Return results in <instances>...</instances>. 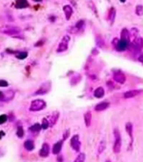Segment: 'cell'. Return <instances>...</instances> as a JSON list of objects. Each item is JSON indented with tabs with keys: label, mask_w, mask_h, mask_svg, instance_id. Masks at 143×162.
<instances>
[{
	"label": "cell",
	"mask_w": 143,
	"mask_h": 162,
	"mask_svg": "<svg viewBox=\"0 0 143 162\" xmlns=\"http://www.w3.org/2000/svg\"><path fill=\"white\" fill-rule=\"evenodd\" d=\"M0 32L2 33V34H4V35L15 36H17V35H20L21 30L18 26L6 24V25L0 26Z\"/></svg>",
	"instance_id": "1"
},
{
	"label": "cell",
	"mask_w": 143,
	"mask_h": 162,
	"mask_svg": "<svg viewBox=\"0 0 143 162\" xmlns=\"http://www.w3.org/2000/svg\"><path fill=\"white\" fill-rule=\"evenodd\" d=\"M114 136H115V144L113 147V150L115 154H118L120 152L121 149V145H122V140H121V136L120 133L118 128L114 129Z\"/></svg>",
	"instance_id": "2"
},
{
	"label": "cell",
	"mask_w": 143,
	"mask_h": 162,
	"mask_svg": "<svg viewBox=\"0 0 143 162\" xmlns=\"http://www.w3.org/2000/svg\"><path fill=\"white\" fill-rule=\"evenodd\" d=\"M47 106V103L44 100L41 99H37L35 101H32L31 106H30V111L31 112H39Z\"/></svg>",
	"instance_id": "3"
},
{
	"label": "cell",
	"mask_w": 143,
	"mask_h": 162,
	"mask_svg": "<svg viewBox=\"0 0 143 162\" xmlns=\"http://www.w3.org/2000/svg\"><path fill=\"white\" fill-rule=\"evenodd\" d=\"M70 39L71 38H70V36L68 35L64 36L63 38L62 39L61 42L58 45V47L56 49V52H63L65 51H67V48H68V44H69Z\"/></svg>",
	"instance_id": "4"
},
{
	"label": "cell",
	"mask_w": 143,
	"mask_h": 162,
	"mask_svg": "<svg viewBox=\"0 0 143 162\" xmlns=\"http://www.w3.org/2000/svg\"><path fill=\"white\" fill-rule=\"evenodd\" d=\"M51 89V82H46L43 83L40 87L38 88V89L34 93L35 96H38V95H45L48 93L50 91Z\"/></svg>",
	"instance_id": "5"
},
{
	"label": "cell",
	"mask_w": 143,
	"mask_h": 162,
	"mask_svg": "<svg viewBox=\"0 0 143 162\" xmlns=\"http://www.w3.org/2000/svg\"><path fill=\"white\" fill-rule=\"evenodd\" d=\"M71 146L72 148L75 150V151H77V152H78L80 150V148H81V142H80L79 140V136L77 134V135H74L72 138H71Z\"/></svg>",
	"instance_id": "6"
},
{
	"label": "cell",
	"mask_w": 143,
	"mask_h": 162,
	"mask_svg": "<svg viewBox=\"0 0 143 162\" xmlns=\"http://www.w3.org/2000/svg\"><path fill=\"white\" fill-rule=\"evenodd\" d=\"M114 80L116 81L117 83H119V84H124L126 82V80L125 74L122 72H120V71L115 72V73H114Z\"/></svg>",
	"instance_id": "7"
},
{
	"label": "cell",
	"mask_w": 143,
	"mask_h": 162,
	"mask_svg": "<svg viewBox=\"0 0 143 162\" xmlns=\"http://www.w3.org/2000/svg\"><path fill=\"white\" fill-rule=\"evenodd\" d=\"M128 46H129V41H128V40L120 39V40L117 42L116 50H117V51H119V52L126 51V50L128 48Z\"/></svg>",
	"instance_id": "8"
},
{
	"label": "cell",
	"mask_w": 143,
	"mask_h": 162,
	"mask_svg": "<svg viewBox=\"0 0 143 162\" xmlns=\"http://www.w3.org/2000/svg\"><path fill=\"white\" fill-rule=\"evenodd\" d=\"M14 97H15V92L13 90H8V91L3 92V96H2L1 101L7 102V101L13 100Z\"/></svg>",
	"instance_id": "9"
},
{
	"label": "cell",
	"mask_w": 143,
	"mask_h": 162,
	"mask_svg": "<svg viewBox=\"0 0 143 162\" xmlns=\"http://www.w3.org/2000/svg\"><path fill=\"white\" fill-rule=\"evenodd\" d=\"M109 106H110V103L109 102L103 101V102H100L98 105H96L95 107H94V110H95L96 112H102V111L106 110Z\"/></svg>",
	"instance_id": "10"
},
{
	"label": "cell",
	"mask_w": 143,
	"mask_h": 162,
	"mask_svg": "<svg viewBox=\"0 0 143 162\" xmlns=\"http://www.w3.org/2000/svg\"><path fill=\"white\" fill-rule=\"evenodd\" d=\"M50 153V147L47 143L43 144V145L41 147V149L40 150V155L42 157H47L49 155Z\"/></svg>",
	"instance_id": "11"
},
{
	"label": "cell",
	"mask_w": 143,
	"mask_h": 162,
	"mask_svg": "<svg viewBox=\"0 0 143 162\" xmlns=\"http://www.w3.org/2000/svg\"><path fill=\"white\" fill-rule=\"evenodd\" d=\"M142 91L141 90H136V89H133V90H129V91H126L125 94H124V97L126 98H132L135 97L136 96H138Z\"/></svg>",
	"instance_id": "12"
},
{
	"label": "cell",
	"mask_w": 143,
	"mask_h": 162,
	"mask_svg": "<svg viewBox=\"0 0 143 162\" xmlns=\"http://www.w3.org/2000/svg\"><path fill=\"white\" fill-rule=\"evenodd\" d=\"M63 145V141L61 140V141H58L57 143H56L54 145H53V149H52V153L54 154H58L60 153L61 149H62V147Z\"/></svg>",
	"instance_id": "13"
},
{
	"label": "cell",
	"mask_w": 143,
	"mask_h": 162,
	"mask_svg": "<svg viewBox=\"0 0 143 162\" xmlns=\"http://www.w3.org/2000/svg\"><path fill=\"white\" fill-rule=\"evenodd\" d=\"M15 6L18 8H27L29 6V3L27 0H16Z\"/></svg>",
	"instance_id": "14"
},
{
	"label": "cell",
	"mask_w": 143,
	"mask_h": 162,
	"mask_svg": "<svg viewBox=\"0 0 143 162\" xmlns=\"http://www.w3.org/2000/svg\"><path fill=\"white\" fill-rule=\"evenodd\" d=\"M63 11L65 13V15H66V19L68 20L70 18H71L72 15V8L70 5H65L63 7Z\"/></svg>",
	"instance_id": "15"
},
{
	"label": "cell",
	"mask_w": 143,
	"mask_h": 162,
	"mask_svg": "<svg viewBox=\"0 0 143 162\" xmlns=\"http://www.w3.org/2000/svg\"><path fill=\"white\" fill-rule=\"evenodd\" d=\"M94 96L96 98H102L104 96V89L103 87H99L94 90Z\"/></svg>",
	"instance_id": "16"
},
{
	"label": "cell",
	"mask_w": 143,
	"mask_h": 162,
	"mask_svg": "<svg viewBox=\"0 0 143 162\" xmlns=\"http://www.w3.org/2000/svg\"><path fill=\"white\" fill-rule=\"evenodd\" d=\"M24 146L27 150L31 151V150L34 149V148H35V144H34V142H33L32 140H30V139H29V140H26V141L24 142Z\"/></svg>",
	"instance_id": "17"
},
{
	"label": "cell",
	"mask_w": 143,
	"mask_h": 162,
	"mask_svg": "<svg viewBox=\"0 0 143 162\" xmlns=\"http://www.w3.org/2000/svg\"><path fill=\"white\" fill-rule=\"evenodd\" d=\"M91 120H92V114L90 112H87L84 114V122H85V125L86 127H89L91 124Z\"/></svg>",
	"instance_id": "18"
},
{
	"label": "cell",
	"mask_w": 143,
	"mask_h": 162,
	"mask_svg": "<svg viewBox=\"0 0 143 162\" xmlns=\"http://www.w3.org/2000/svg\"><path fill=\"white\" fill-rule=\"evenodd\" d=\"M105 148H106V143H105V141L104 140H101V142L99 143V147H98V154H102L103 151H104Z\"/></svg>",
	"instance_id": "19"
},
{
	"label": "cell",
	"mask_w": 143,
	"mask_h": 162,
	"mask_svg": "<svg viewBox=\"0 0 143 162\" xmlns=\"http://www.w3.org/2000/svg\"><path fill=\"white\" fill-rule=\"evenodd\" d=\"M126 129L127 131L128 134L130 136V138L131 139V142H132V139H133V137H132V124L131 122H127L126 125Z\"/></svg>",
	"instance_id": "20"
},
{
	"label": "cell",
	"mask_w": 143,
	"mask_h": 162,
	"mask_svg": "<svg viewBox=\"0 0 143 162\" xmlns=\"http://www.w3.org/2000/svg\"><path fill=\"white\" fill-rule=\"evenodd\" d=\"M121 39L128 40V41L130 40V34L126 29H123V31L121 32Z\"/></svg>",
	"instance_id": "21"
},
{
	"label": "cell",
	"mask_w": 143,
	"mask_h": 162,
	"mask_svg": "<svg viewBox=\"0 0 143 162\" xmlns=\"http://www.w3.org/2000/svg\"><path fill=\"white\" fill-rule=\"evenodd\" d=\"M41 128H41V125H40V124H39V123H35V124H34L33 126H31V127L30 128V130H31V132L35 133V132H39Z\"/></svg>",
	"instance_id": "22"
},
{
	"label": "cell",
	"mask_w": 143,
	"mask_h": 162,
	"mask_svg": "<svg viewBox=\"0 0 143 162\" xmlns=\"http://www.w3.org/2000/svg\"><path fill=\"white\" fill-rule=\"evenodd\" d=\"M115 8H110V14H109V19H110V20L111 21L112 23L114 22V20H115Z\"/></svg>",
	"instance_id": "23"
},
{
	"label": "cell",
	"mask_w": 143,
	"mask_h": 162,
	"mask_svg": "<svg viewBox=\"0 0 143 162\" xmlns=\"http://www.w3.org/2000/svg\"><path fill=\"white\" fill-rule=\"evenodd\" d=\"M49 127H50V123H49L47 118H43L42 123H41V128L43 129H47Z\"/></svg>",
	"instance_id": "24"
},
{
	"label": "cell",
	"mask_w": 143,
	"mask_h": 162,
	"mask_svg": "<svg viewBox=\"0 0 143 162\" xmlns=\"http://www.w3.org/2000/svg\"><path fill=\"white\" fill-rule=\"evenodd\" d=\"M85 161V154L82 153L78 155V157L75 159L74 162H84Z\"/></svg>",
	"instance_id": "25"
},
{
	"label": "cell",
	"mask_w": 143,
	"mask_h": 162,
	"mask_svg": "<svg viewBox=\"0 0 143 162\" xmlns=\"http://www.w3.org/2000/svg\"><path fill=\"white\" fill-rule=\"evenodd\" d=\"M24 132L23 128H22V127H19L18 129H17V132H16V135H17L19 138H23V137H24Z\"/></svg>",
	"instance_id": "26"
},
{
	"label": "cell",
	"mask_w": 143,
	"mask_h": 162,
	"mask_svg": "<svg viewBox=\"0 0 143 162\" xmlns=\"http://www.w3.org/2000/svg\"><path fill=\"white\" fill-rule=\"evenodd\" d=\"M135 45L136 47H140L142 48L143 47V40L142 38H136L135 40Z\"/></svg>",
	"instance_id": "27"
},
{
	"label": "cell",
	"mask_w": 143,
	"mask_h": 162,
	"mask_svg": "<svg viewBox=\"0 0 143 162\" xmlns=\"http://www.w3.org/2000/svg\"><path fill=\"white\" fill-rule=\"evenodd\" d=\"M28 56V53L26 52H19L18 54H16V57L19 59H24Z\"/></svg>",
	"instance_id": "28"
},
{
	"label": "cell",
	"mask_w": 143,
	"mask_h": 162,
	"mask_svg": "<svg viewBox=\"0 0 143 162\" xmlns=\"http://www.w3.org/2000/svg\"><path fill=\"white\" fill-rule=\"evenodd\" d=\"M75 27L78 29V30H81L83 27H84V21L83 20H79L77 24H76V25H75Z\"/></svg>",
	"instance_id": "29"
},
{
	"label": "cell",
	"mask_w": 143,
	"mask_h": 162,
	"mask_svg": "<svg viewBox=\"0 0 143 162\" xmlns=\"http://www.w3.org/2000/svg\"><path fill=\"white\" fill-rule=\"evenodd\" d=\"M7 119H8L7 115H5V114L1 115L0 116V124H3L5 122H7Z\"/></svg>",
	"instance_id": "30"
},
{
	"label": "cell",
	"mask_w": 143,
	"mask_h": 162,
	"mask_svg": "<svg viewBox=\"0 0 143 162\" xmlns=\"http://www.w3.org/2000/svg\"><path fill=\"white\" fill-rule=\"evenodd\" d=\"M136 14L138 15H142L143 14V7L142 5H138L136 7Z\"/></svg>",
	"instance_id": "31"
},
{
	"label": "cell",
	"mask_w": 143,
	"mask_h": 162,
	"mask_svg": "<svg viewBox=\"0 0 143 162\" xmlns=\"http://www.w3.org/2000/svg\"><path fill=\"white\" fill-rule=\"evenodd\" d=\"M88 6H89V8H91V9H93V10H94V12L96 15H97V10H96L95 5L94 4V3H93L92 1H90V2L88 3Z\"/></svg>",
	"instance_id": "32"
},
{
	"label": "cell",
	"mask_w": 143,
	"mask_h": 162,
	"mask_svg": "<svg viewBox=\"0 0 143 162\" xmlns=\"http://www.w3.org/2000/svg\"><path fill=\"white\" fill-rule=\"evenodd\" d=\"M8 86V83L4 80H0V87H7Z\"/></svg>",
	"instance_id": "33"
},
{
	"label": "cell",
	"mask_w": 143,
	"mask_h": 162,
	"mask_svg": "<svg viewBox=\"0 0 143 162\" xmlns=\"http://www.w3.org/2000/svg\"><path fill=\"white\" fill-rule=\"evenodd\" d=\"M69 135V130H67L66 132H65V133H64V136H63V140H65L66 138H67V136Z\"/></svg>",
	"instance_id": "34"
},
{
	"label": "cell",
	"mask_w": 143,
	"mask_h": 162,
	"mask_svg": "<svg viewBox=\"0 0 143 162\" xmlns=\"http://www.w3.org/2000/svg\"><path fill=\"white\" fill-rule=\"evenodd\" d=\"M138 60H139V61H140L141 63H143V54H142V55H141L140 57H138Z\"/></svg>",
	"instance_id": "35"
},
{
	"label": "cell",
	"mask_w": 143,
	"mask_h": 162,
	"mask_svg": "<svg viewBox=\"0 0 143 162\" xmlns=\"http://www.w3.org/2000/svg\"><path fill=\"white\" fill-rule=\"evenodd\" d=\"M3 135H4V133H3V131H1V132H0V138H2V137H3Z\"/></svg>",
	"instance_id": "36"
},
{
	"label": "cell",
	"mask_w": 143,
	"mask_h": 162,
	"mask_svg": "<svg viewBox=\"0 0 143 162\" xmlns=\"http://www.w3.org/2000/svg\"><path fill=\"white\" fill-rule=\"evenodd\" d=\"M2 96H3V92H2V91H0V100L2 99Z\"/></svg>",
	"instance_id": "37"
},
{
	"label": "cell",
	"mask_w": 143,
	"mask_h": 162,
	"mask_svg": "<svg viewBox=\"0 0 143 162\" xmlns=\"http://www.w3.org/2000/svg\"><path fill=\"white\" fill-rule=\"evenodd\" d=\"M34 1H35V2H40V1H42V0H34Z\"/></svg>",
	"instance_id": "38"
},
{
	"label": "cell",
	"mask_w": 143,
	"mask_h": 162,
	"mask_svg": "<svg viewBox=\"0 0 143 162\" xmlns=\"http://www.w3.org/2000/svg\"><path fill=\"white\" fill-rule=\"evenodd\" d=\"M120 2H122V3H124V2H126V0H120Z\"/></svg>",
	"instance_id": "39"
},
{
	"label": "cell",
	"mask_w": 143,
	"mask_h": 162,
	"mask_svg": "<svg viewBox=\"0 0 143 162\" xmlns=\"http://www.w3.org/2000/svg\"><path fill=\"white\" fill-rule=\"evenodd\" d=\"M106 162H110V161H106Z\"/></svg>",
	"instance_id": "40"
}]
</instances>
